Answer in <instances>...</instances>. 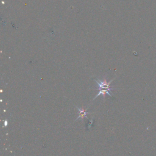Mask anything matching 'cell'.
<instances>
[{
    "label": "cell",
    "mask_w": 156,
    "mask_h": 156,
    "mask_svg": "<svg viewBox=\"0 0 156 156\" xmlns=\"http://www.w3.org/2000/svg\"><path fill=\"white\" fill-rule=\"evenodd\" d=\"M114 80V79H113L111 80L110 82H108V81L106 80L105 78H104V80H99L97 81L95 79V82H96L97 85L98 86V90H108L110 91H112V90H113V88L110 87V83Z\"/></svg>",
    "instance_id": "obj_1"
},
{
    "label": "cell",
    "mask_w": 156,
    "mask_h": 156,
    "mask_svg": "<svg viewBox=\"0 0 156 156\" xmlns=\"http://www.w3.org/2000/svg\"><path fill=\"white\" fill-rule=\"evenodd\" d=\"M99 91H99V93L97 94V95L95 96V98L94 99L96 98L98 96H100L101 95L104 96V98H105V96L106 94L108 95L109 96H110L111 97L112 96V95L110 93V91H109L108 90H99Z\"/></svg>",
    "instance_id": "obj_2"
},
{
    "label": "cell",
    "mask_w": 156,
    "mask_h": 156,
    "mask_svg": "<svg viewBox=\"0 0 156 156\" xmlns=\"http://www.w3.org/2000/svg\"><path fill=\"white\" fill-rule=\"evenodd\" d=\"M77 109L78 111L79 112V113H80L79 116L77 118V119H78L80 118H81L82 119H84V117L87 118V113H89L87 112L86 110L84 109H79V108H77Z\"/></svg>",
    "instance_id": "obj_3"
}]
</instances>
